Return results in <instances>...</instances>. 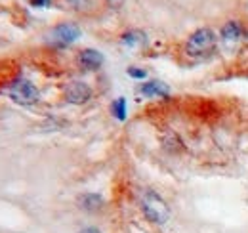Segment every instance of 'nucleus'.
<instances>
[{
  "label": "nucleus",
  "mask_w": 248,
  "mask_h": 233,
  "mask_svg": "<svg viewBox=\"0 0 248 233\" xmlns=\"http://www.w3.org/2000/svg\"><path fill=\"white\" fill-rule=\"evenodd\" d=\"M132 79H136V81H143L145 77H147V71L145 69H138V67H128V71H126Z\"/></svg>",
  "instance_id": "12"
},
{
  "label": "nucleus",
  "mask_w": 248,
  "mask_h": 233,
  "mask_svg": "<svg viewBox=\"0 0 248 233\" xmlns=\"http://www.w3.org/2000/svg\"><path fill=\"white\" fill-rule=\"evenodd\" d=\"M140 206H141V212L143 216L151 222V224H156V226H162L170 220V208L166 201L155 193L153 189H147L143 191L141 199H140Z\"/></svg>",
  "instance_id": "2"
},
{
  "label": "nucleus",
  "mask_w": 248,
  "mask_h": 233,
  "mask_svg": "<svg viewBox=\"0 0 248 233\" xmlns=\"http://www.w3.org/2000/svg\"><path fill=\"white\" fill-rule=\"evenodd\" d=\"M247 31L239 21H227L221 29H219V36L227 42H239L241 38H245Z\"/></svg>",
  "instance_id": "9"
},
{
  "label": "nucleus",
  "mask_w": 248,
  "mask_h": 233,
  "mask_svg": "<svg viewBox=\"0 0 248 233\" xmlns=\"http://www.w3.org/2000/svg\"><path fill=\"white\" fill-rule=\"evenodd\" d=\"M216 44V33L210 27H201L193 34H189V38L186 40V46H184V52H186L187 58L191 59H206L208 56L214 54Z\"/></svg>",
  "instance_id": "1"
},
{
  "label": "nucleus",
  "mask_w": 248,
  "mask_h": 233,
  "mask_svg": "<svg viewBox=\"0 0 248 233\" xmlns=\"http://www.w3.org/2000/svg\"><path fill=\"white\" fill-rule=\"evenodd\" d=\"M78 233H101L97 228H84V230H80Z\"/></svg>",
  "instance_id": "15"
},
{
  "label": "nucleus",
  "mask_w": 248,
  "mask_h": 233,
  "mask_svg": "<svg viewBox=\"0 0 248 233\" xmlns=\"http://www.w3.org/2000/svg\"><path fill=\"white\" fill-rule=\"evenodd\" d=\"M138 92L145 98H168L170 96V88L160 81H145L138 86Z\"/></svg>",
  "instance_id": "7"
},
{
  "label": "nucleus",
  "mask_w": 248,
  "mask_h": 233,
  "mask_svg": "<svg viewBox=\"0 0 248 233\" xmlns=\"http://www.w3.org/2000/svg\"><path fill=\"white\" fill-rule=\"evenodd\" d=\"M8 96L17 105H34L40 100V90L29 79H16L8 86Z\"/></svg>",
  "instance_id": "3"
},
{
  "label": "nucleus",
  "mask_w": 248,
  "mask_h": 233,
  "mask_svg": "<svg viewBox=\"0 0 248 233\" xmlns=\"http://www.w3.org/2000/svg\"><path fill=\"white\" fill-rule=\"evenodd\" d=\"M77 204H78L82 210H86V212H99V210L105 206V201H103V197L97 195V193H82V195H78Z\"/></svg>",
  "instance_id": "8"
},
{
  "label": "nucleus",
  "mask_w": 248,
  "mask_h": 233,
  "mask_svg": "<svg viewBox=\"0 0 248 233\" xmlns=\"http://www.w3.org/2000/svg\"><path fill=\"white\" fill-rule=\"evenodd\" d=\"M78 65L86 71H97L101 65H103V54L93 50V48H86L78 54Z\"/></svg>",
  "instance_id": "6"
},
{
  "label": "nucleus",
  "mask_w": 248,
  "mask_h": 233,
  "mask_svg": "<svg viewBox=\"0 0 248 233\" xmlns=\"http://www.w3.org/2000/svg\"><path fill=\"white\" fill-rule=\"evenodd\" d=\"M63 96H65V100L69 101V103H73V105H84V103H88L90 100H92L93 92L90 84H86V83H82V81H73V83H69L65 90H63Z\"/></svg>",
  "instance_id": "5"
},
{
  "label": "nucleus",
  "mask_w": 248,
  "mask_h": 233,
  "mask_svg": "<svg viewBox=\"0 0 248 233\" xmlns=\"http://www.w3.org/2000/svg\"><path fill=\"white\" fill-rule=\"evenodd\" d=\"M121 42L128 48H140V46H145L147 44V34L143 31L132 29L126 31L121 34Z\"/></svg>",
  "instance_id": "10"
},
{
  "label": "nucleus",
  "mask_w": 248,
  "mask_h": 233,
  "mask_svg": "<svg viewBox=\"0 0 248 233\" xmlns=\"http://www.w3.org/2000/svg\"><path fill=\"white\" fill-rule=\"evenodd\" d=\"M71 4H73V8H78V10H86L92 2L90 0H69Z\"/></svg>",
  "instance_id": "13"
},
{
  "label": "nucleus",
  "mask_w": 248,
  "mask_h": 233,
  "mask_svg": "<svg viewBox=\"0 0 248 233\" xmlns=\"http://www.w3.org/2000/svg\"><path fill=\"white\" fill-rule=\"evenodd\" d=\"M111 113L117 120H124L126 118V98H117L111 103Z\"/></svg>",
  "instance_id": "11"
},
{
  "label": "nucleus",
  "mask_w": 248,
  "mask_h": 233,
  "mask_svg": "<svg viewBox=\"0 0 248 233\" xmlns=\"http://www.w3.org/2000/svg\"><path fill=\"white\" fill-rule=\"evenodd\" d=\"M32 8H48L52 4V0H27Z\"/></svg>",
  "instance_id": "14"
},
{
  "label": "nucleus",
  "mask_w": 248,
  "mask_h": 233,
  "mask_svg": "<svg viewBox=\"0 0 248 233\" xmlns=\"http://www.w3.org/2000/svg\"><path fill=\"white\" fill-rule=\"evenodd\" d=\"M80 34H82V31H80V27L77 23H60V25L50 29L46 40L54 48H67L75 40H78Z\"/></svg>",
  "instance_id": "4"
}]
</instances>
